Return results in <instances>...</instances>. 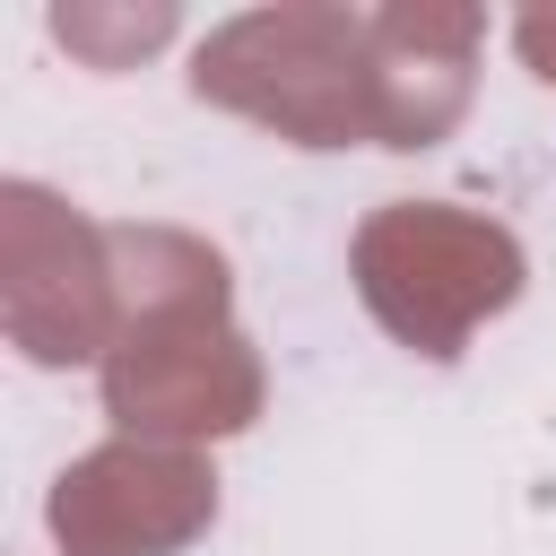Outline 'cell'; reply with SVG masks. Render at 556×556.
<instances>
[]
</instances>
